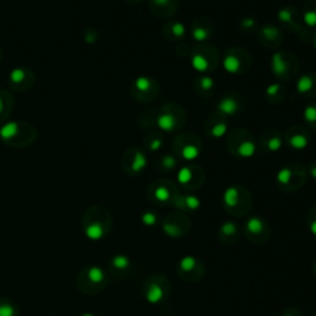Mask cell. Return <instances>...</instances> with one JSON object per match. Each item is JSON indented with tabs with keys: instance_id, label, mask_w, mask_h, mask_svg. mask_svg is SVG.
Here are the masks:
<instances>
[{
	"instance_id": "obj_6",
	"label": "cell",
	"mask_w": 316,
	"mask_h": 316,
	"mask_svg": "<svg viewBox=\"0 0 316 316\" xmlns=\"http://www.w3.org/2000/svg\"><path fill=\"white\" fill-rule=\"evenodd\" d=\"M147 166L145 153L138 148H130L124 153L123 168L127 174H140Z\"/></svg>"
},
{
	"instance_id": "obj_42",
	"label": "cell",
	"mask_w": 316,
	"mask_h": 316,
	"mask_svg": "<svg viewBox=\"0 0 316 316\" xmlns=\"http://www.w3.org/2000/svg\"><path fill=\"white\" fill-rule=\"evenodd\" d=\"M142 220H143V222H145V224L153 225L156 222V216L153 214H151V212H147V214L143 215Z\"/></svg>"
},
{
	"instance_id": "obj_36",
	"label": "cell",
	"mask_w": 316,
	"mask_h": 316,
	"mask_svg": "<svg viewBox=\"0 0 316 316\" xmlns=\"http://www.w3.org/2000/svg\"><path fill=\"white\" fill-rule=\"evenodd\" d=\"M194 264H195V261H194L193 257H186V258L182 261V269L188 272V270H191L194 268Z\"/></svg>"
},
{
	"instance_id": "obj_18",
	"label": "cell",
	"mask_w": 316,
	"mask_h": 316,
	"mask_svg": "<svg viewBox=\"0 0 316 316\" xmlns=\"http://www.w3.org/2000/svg\"><path fill=\"white\" fill-rule=\"evenodd\" d=\"M227 132V124L224 121H219L215 125H212V127L209 131V135L214 138H220L222 136L226 135Z\"/></svg>"
},
{
	"instance_id": "obj_10",
	"label": "cell",
	"mask_w": 316,
	"mask_h": 316,
	"mask_svg": "<svg viewBox=\"0 0 316 316\" xmlns=\"http://www.w3.org/2000/svg\"><path fill=\"white\" fill-rule=\"evenodd\" d=\"M156 123H157L159 130L164 131V132H172L178 126V120H177L176 115H173V113H169V111H163V113L159 114Z\"/></svg>"
},
{
	"instance_id": "obj_2",
	"label": "cell",
	"mask_w": 316,
	"mask_h": 316,
	"mask_svg": "<svg viewBox=\"0 0 316 316\" xmlns=\"http://www.w3.org/2000/svg\"><path fill=\"white\" fill-rule=\"evenodd\" d=\"M109 215L100 206H92L83 216V229L88 237L93 240L102 239L108 230Z\"/></svg>"
},
{
	"instance_id": "obj_21",
	"label": "cell",
	"mask_w": 316,
	"mask_h": 316,
	"mask_svg": "<svg viewBox=\"0 0 316 316\" xmlns=\"http://www.w3.org/2000/svg\"><path fill=\"white\" fill-rule=\"evenodd\" d=\"M16 309L7 300H0V316H15Z\"/></svg>"
},
{
	"instance_id": "obj_26",
	"label": "cell",
	"mask_w": 316,
	"mask_h": 316,
	"mask_svg": "<svg viewBox=\"0 0 316 316\" xmlns=\"http://www.w3.org/2000/svg\"><path fill=\"white\" fill-rule=\"evenodd\" d=\"M196 84L200 87V89L203 90V92H210L212 88H214V79H212L211 77L205 75V77H201L200 79L196 82Z\"/></svg>"
},
{
	"instance_id": "obj_30",
	"label": "cell",
	"mask_w": 316,
	"mask_h": 316,
	"mask_svg": "<svg viewBox=\"0 0 316 316\" xmlns=\"http://www.w3.org/2000/svg\"><path fill=\"white\" fill-rule=\"evenodd\" d=\"M278 19L279 21L285 22V24H290L293 21V12L290 9H282L278 12Z\"/></svg>"
},
{
	"instance_id": "obj_45",
	"label": "cell",
	"mask_w": 316,
	"mask_h": 316,
	"mask_svg": "<svg viewBox=\"0 0 316 316\" xmlns=\"http://www.w3.org/2000/svg\"><path fill=\"white\" fill-rule=\"evenodd\" d=\"M1 60H2V50L1 47H0V63H1Z\"/></svg>"
},
{
	"instance_id": "obj_14",
	"label": "cell",
	"mask_w": 316,
	"mask_h": 316,
	"mask_svg": "<svg viewBox=\"0 0 316 316\" xmlns=\"http://www.w3.org/2000/svg\"><path fill=\"white\" fill-rule=\"evenodd\" d=\"M288 143H289L290 147L294 148V150H304V148L309 145V138H308V136L305 135V133L298 132L289 136Z\"/></svg>"
},
{
	"instance_id": "obj_47",
	"label": "cell",
	"mask_w": 316,
	"mask_h": 316,
	"mask_svg": "<svg viewBox=\"0 0 316 316\" xmlns=\"http://www.w3.org/2000/svg\"><path fill=\"white\" fill-rule=\"evenodd\" d=\"M83 316H93V315H83Z\"/></svg>"
},
{
	"instance_id": "obj_44",
	"label": "cell",
	"mask_w": 316,
	"mask_h": 316,
	"mask_svg": "<svg viewBox=\"0 0 316 316\" xmlns=\"http://www.w3.org/2000/svg\"><path fill=\"white\" fill-rule=\"evenodd\" d=\"M310 229H312L313 234H315V235H316V221L313 222V224H312V227H310Z\"/></svg>"
},
{
	"instance_id": "obj_20",
	"label": "cell",
	"mask_w": 316,
	"mask_h": 316,
	"mask_svg": "<svg viewBox=\"0 0 316 316\" xmlns=\"http://www.w3.org/2000/svg\"><path fill=\"white\" fill-rule=\"evenodd\" d=\"M191 37H193L196 42H203L210 37V32H209L205 27L196 26L195 29L191 31Z\"/></svg>"
},
{
	"instance_id": "obj_25",
	"label": "cell",
	"mask_w": 316,
	"mask_h": 316,
	"mask_svg": "<svg viewBox=\"0 0 316 316\" xmlns=\"http://www.w3.org/2000/svg\"><path fill=\"white\" fill-rule=\"evenodd\" d=\"M292 177L293 171L290 168H288V167H285V168L279 171V173H278L277 176V181L279 182L280 184H288L290 182V179H292Z\"/></svg>"
},
{
	"instance_id": "obj_16",
	"label": "cell",
	"mask_w": 316,
	"mask_h": 316,
	"mask_svg": "<svg viewBox=\"0 0 316 316\" xmlns=\"http://www.w3.org/2000/svg\"><path fill=\"white\" fill-rule=\"evenodd\" d=\"M239 196H240V191L237 188L231 187V188L226 189L224 193L225 205L230 206V208H235V206L237 205V203H239Z\"/></svg>"
},
{
	"instance_id": "obj_41",
	"label": "cell",
	"mask_w": 316,
	"mask_h": 316,
	"mask_svg": "<svg viewBox=\"0 0 316 316\" xmlns=\"http://www.w3.org/2000/svg\"><path fill=\"white\" fill-rule=\"evenodd\" d=\"M254 25H256V21H254L253 19H251V17L244 19L241 22V26L244 27V29H253Z\"/></svg>"
},
{
	"instance_id": "obj_34",
	"label": "cell",
	"mask_w": 316,
	"mask_h": 316,
	"mask_svg": "<svg viewBox=\"0 0 316 316\" xmlns=\"http://www.w3.org/2000/svg\"><path fill=\"white\" fill-rule=\"evenodd\" d=\"M280 89H282V85L279 84V83H274V84H270L269 87L265 89V94L268 95V97H275V95L279 94Z\"/></svg>"
},
{
	"instance_id": "obj_22",
	"label": "cell",
	"mask_w": 316,
	"mask_h": 316,
	"mask_svg": "<svg viewBox=\"0 0 316 316\" xmlns=\"http://www.w3.org/2000/svg\"><path fill=\"white\" fill-rule=\"evenodd\" d=\"M304 120L307 121L309 125H315L316 124V105L312 104L308 105L307 108L304 109Z\"/></svg>"
},
{
	"instance_id": "obj_31",
	"label": "cell",
	"mask_w": 316,
	"mask_h": 316,
	"mask_svg": "<svg viewBox=\"0 0 316 316\" xmlns=\"http://www.w3.org/2000/svg\"><path fill=\"white\" fill-rule=\"evenodd\" d=\"M171 25H172L171 31L174 36L176 37L184 36V34H186V27H184L183 24H181V22H174V24H171Z\"/></svg>"
},
{
	"instance_id": "obj_1",
	"label": "cell",
	"mask_w": 316,
	"mask_h": 316,
	"mask_svg": "<svg viewBox=\"0 0 316 316\" xmlns=\"http://www.w3.org/2000/svg\"><path fill=\"white\" fill-rule=\"evenodd\" d=\"M37 130L27 121H6L0 125V141L10 148H26L35 143Z\"/></svg>"
},
{
	"instance_id": "obj_43",
	"label": "cell",
	"mask_w": 316,
	"mask_h": 316,
	"mask_svg": "<svg viewBox=\"0 0 316 316\" xmlns=\"http://www.w3.org/2000/svg\"><path fill=\"white\" fill-rule=\"evenodd\" d=\"M310 173H312V176L316 179V166H313L312 168H310Z\"/></svg>"
},
{
	"instance_id": "obj_37",
	"label": "cell",
	"mask_w": 316,
	"mask_h": 316,
	"mask_svg": "<svg viewBox=\"0 0 316 316\" xmlns=\"http://www.w3.org/2000/svg\"><path fill=\"white\" fill-rule=\"evenodd\" d=\"M184 201H186V205L188 206L189 209H198L199 205H200V201H199V199L195 198V196H187Z\"/></svg>"
},
{
	"instance_id": "obj_28",
	"label": "cell",
	"mask_w": 316,
	"mask_h": 316,
	"mask_svg": "<svg viewBox=\"0 0 316 316\" xmlns=\"http://www.w3.org/2000/svg\"><path fill=\"white\" fill-rule=\"evenodd\" d=\"M171 196V193H169L168 189L166 187H158L155 190V198L159 201H167Z\"/></svg>"
},
{
	"instance_id": "obj_33",
	"label": "cell",
	"mask_w": 316,
	"mask_h": 316,
	"mask_svg": "<svg viewBox=\"0 0 316 316\" xmlns=\"http://www.w3.org/2000/svg\"><path fill=\"white\" fill-rule=\"evenodd\" d=\"M146 145H147L148 150L153 151V152H156V151L161 150L162 140H161V138H158V137H153V138H151V140H148Z\"/></svg>"
},
{
	"instance_id": "obj_11",
	"label": "cell",
	"mask_w": 316,
	"mask_h": 316,
	"mask_svg": "<svg viewBox=\"0 0 316 316\" xmlns=\"http://www.w3.org/2000/svg\"><path fill=\"white\" fill-rule=\"evenodd\" d=\"M216 109L220 114L226 116L236 115L240 110V103L234 97H225L220 100Z\"/></svg>"
},
{
	"instance_id": "obj_38",
	"label": "cell",
	"mask_w": 316,
	"mask_h": 316,
	"mask_svg": "<svg viewBox=\"0 0 316 316\" xmlns=\"http://www.w3.org/2000/svg\"><path fill=\"white\" fill-rule=\"evenodd\" d=\"M113 263L116 268H121V269H123V268H126L128 265V259L124 256H118L114 259Z\"/></svg>"
},
{
	"instance_id": "obj_17",
	"label": "cell",
	"mask_w": 316,
	"mask_h": 316,
	"mask_svg": "<svg viewBox=\"0 0 316 316\" xmlns=\"http://www.w3.org/2000/svg\"><path fill=\"white\" fill-rule=\"evenodd\" d=\"M181 155L186 161H194L200 155V148H199V146L194 145V143H188L184 147H182Z\"/></svg>"
},
{
	"instance_id": "obj_39",
	"label": "cell",
	"mask_w": 316,
	"mask_h": 316,
	"mask_svg": "<svg viewBox=\"0 0 316 316\" xmlns=\"http://www.w3.org/2000/svg\"><path fill=\"white\" fill-rule=\"evenodd\" d=\"M150 1L151 5H153V7H167L169 6L172 0H150Z\"/></svg>"
},
{
	"instance_id": "obj_29",
	"label": "cell",
	"mask_w": 316,
	"mask_h": 316,
	"mask_svg": "<svg viewBox=\"0 0 316 316\" xmlns=\"http://www.w3.org/2000/svg\"><path fill=\"white\" fill-rule=\"evenodd\" d=\"M303 20H304V22L308 26H316V11L312 9L307 10V11L304 12V15H303Z\"/></svg>"
},
{
	"instance_id": "obj_48",
	"label": "cell",
	"mask_w": 316,
	"mask_h": 316,
	"mask_svg": "<svg viewBox=\"0 0 316 316\" xmlns=\"http://www.w3.org/2000/svg\"><path fill=\"white\" fill-rule=\"evenodd\" d=\"M315 45H316V42H315Z\"/></svg>"
},
{
	"instance_id": "obj_24",
	"label": "cell",
	"mask_w": 316,
	"mask_h": 316,
	"mask_svg": "<svg viewBox=\"0 0 316 316\" xmlns=\"http://www.w3.org/2000/svg\"><path fill=\"white\" fill-rule=\"evenodd\" d=\"M163 298V293H162V289L158 287V285H152L151 289L148 290L147 293V299L148 302L151 303H158L159 300Z\"/></svg>"
},
{
	"instance_id": "obj_40",
	"label": "cell",
	"mask_w": 316,
	"mask_h": 316,
	"mask_svg": "<svg viewBox=\"0 0 316 316\" xmlns=\"http://www.w3.org/2000/svg\"><path fill=\"white\" fill-rule=\"evenodd\" d=\"M235 231H236V226H235V224H232V222H226V224L222 226V232H225L226 235L234 234Z\"/></svg>"
},
{
	"instance_id": "obj_19",
	"label": "cell",
	"mask_w": 316,
	"mask_h": 316,
	"mask_svg": "<svg viewBox=\"0 0 316 316\" xmlns=\"http://www.w3.org/2000/svg\"><path fill=\"white\" fill-rule=\"evenodd\" d=\"M264 145L265 147L268 148V151H270V152H278V151L282 148L283 142H282V138H280L279 136L273 135L272 137H269L267 141H265Z\"/></svg>"
},
{
	"instance_id": "obj_4",
	"label": "cell",
	"mask_w": 316,
	"mask_h": 316,
	"mask_svg": "<svg viewBox=\"0 0 316 316\" xmlns=\"http://www.w3.org/2000/svg\"><path fill=\"white\" fill-rule=\"evenodd\" d=\"M131 93L135 99L140 100V102H148L156 97L157 84L152 78L147 77V75H141L133 80Z\"/></svg>"
},
{
	"instance_id": "obj_12",
	"label": "cell",
	"mask_w": 316,
	"mask_h": 316,
	"mask_svg": "<svg viewBox=\"0 0 316 316\" xmlns=\"http://www.w3.org/2000/svg\"><path fill=\"white\" fill-rule=\"evenodd\" d=\"M315 88V82H314V77L310 74H304L303 77L299 78L297 83V92L299 94L303 95H308L314 90Z\"/></svg>"
},
{
	"instance_id": "obj_35",
	"label": "cell",
	"mask_w": 316,
	"mask_h": 316,
	"mask_svg": "<svg viewBox=\"0 0 316 316\" xmlns=\"http://www.w3.org/2000/svg\"><path fill=\"white\" fill-rule=\"evenodd\" d=\"M262 34H263V37H265V39L274 40L275 37H277L278 35H279V32H278V30L275 29V27L267 26V27H264L263 31H262Z\"/></svg>"
},
{
	"instance_id": "obj_8",
	"label": "cell",
	"mask_w": 316,
	"mask_h": 316,
	"mask_svg": "<svg viewBox=\"0 0 316 316\" xmlns=\"http://www.w3.org/2000/svg\"><path fill=\"white\" fill-rule=\"evenodd\" d=\"M222 65H224V69L226 70L230 74H239L244 70V61L241 60V57L237 56V53H227L225 56L224 61H222Z\"/></svg>"
},
{
	"instance_id": "obj_9",
	"label": "cell",
	"mask_w": 316,
	"mask_h": 316,
	"mask_svg": "<svg viewBox=\"0 0 316 316\" xmlns=\"http://www.w3.org/2000/svg\"><path fill=\"white\" fill-rule=\"evenodd\" d=\"M270 68H272L273 73H274L277 77L284 78L288 75L289 72V63L287 62L284 57V53L278 52L274 53V56L272 57V62H270Z\"/></svg>"
},
{
	"instance_id": "obj_32",
	"label": "cell",
	"mask_w": 316,
	"mask_h": 316,
	"mask_svg": "<svg viewBox=\"0 0 316 316\" xmlns=\"http://www.w3.org/2000/svg\"><path fill=\"white\" fill-rule=\"evenodd\" d=\"M177 166V159L173 156L166 155L162 158V167L164 169H173Z\"/></svg>"
},
{
	"instance_id": "obj_46",
	"label": "cell",
	"mask_w": 316,
	"mask_h": 316,
	"mask_svg": "<svg viewBox=\"0 0 316 316\" xmlns=\"http://www.w3.org/2000/svg\"><path fill=\"white\" fill-rule=\"evenodd\" d=\"M127 1H130V2H137V1H141V0H127Z\"/></svg>"
},
{
	"instance_id": "obj_5",
	"label": "cell",
	"mask_w": 316,
	"mask_h": 316,
	"mask_svg": "<svg viewBox=\"0 0 316 316\" xmlns=\"http://www.w3.org/2000/svg\"><path fill=\"white\" fill-rule=\"evenodd\" d=\"M105 280V274L100 268L98 267H89L87 269L82 270V273L79 274L78 278V285H79V289H82L83 292L87 293H93V288H95V290L98 289V287L104 283Z\"/></svg>"
},
{
	"instance_id": "obj_13",
	"label": "cell",
	"mask_w": 316,
	"mask_h": 316,
	"mask_svg": "<svg viewBox=\"0 0 316 316\" xmlns=\"http://www.w3.org/2000/svg\"><path fill=\"white\" fill-rule=\"evenodd\" d=\"M191 67L196 70V72H206L210 68V62L208 58L200 52H195L191 56Z\"/></svg>"
},
{
	"instance_id": "obj_15",
	"label": "cell",
	"mask_w": 316,
	"mask_h": 316,
	"mask_svg": "<svg viewBox=\"0 0 316 316\" xmlns=\"http://www.w3.org/2000/svg\"><path fill=\"white\" fill-rule=\"evenodd\" d=\"M256 143L253 141H244L239 145L236 153L242 158H251L256 153Z\"/></svg>"
},
{
	"instance_id": "obj_7",
	"label": "cell",
	"mask_w": 316,
	"mask_h": 316,
	"mask_svg": "<svg viewBox=\"0 0 316 316\" xmlns=\"http://www.w3.org/2000/svg\"><path fill=\"white\" fill-rule=\"evenodd\" d=\"M15 106V98L9 89L0 87V125L6 123Z\"/></svg>"
},
{
	"instance_id": "obj_23",
	"label": "cell",
	"mask_w": 316,
	"mask_h": 316,
	"mask_svg": "<svg viewBox=\"0 0 316 316\" xmlns=\"http://www.w3.org/2000/svg\"><path fill=\"white\" fill-rule=\"evenodd\" d=\"M191 178H193V169L189 167H183L178 173V181L181 184H188L190 183Z\"/></svg>"
},
{
	"instance_id": "obj_3",
	"label": "cell",
	"mask_w": 316,
	"mask_h": 316,
	"mask_svg": "<svg viewBox=\"0 0 316 316\" xmlns=\"http://www.w3.org/2000/svg\"><path fill=\"white\" fill-rule=\"evenodd\" d=\"M36 82V75L34 70L25 65L15 67L11 69L7 77V83L10 88L16 93H25L31 89Z\"/></svg>"
},
{
	"instance_id": "obj_27",
	"label": "cell",
	"mask_w": 316,
	"mask_h": 316,
	"mask_svg": "<svg viewBox=\"0 0 316 316\" xmlns=\"http://www.w3.org/2000/svg\"><path fill=\"white\" fill-rule=\"evenodd\" d=\"M247 227H249V230L252 234H258V232H261L262 229H263V224H262L261 220L257 219V217H252V219H250L249 222H247Z\"/></svg>"
}]
</instances>
